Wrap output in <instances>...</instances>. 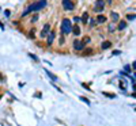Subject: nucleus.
Instances as JSON below:
<instances>
[{
	"mask_svg": "<svg viewBox=\"0 0 136 126\" xmlns=\"http://www.w3.org/2000/svg\"><path fill=\"white\" fill-rule=\"evenodd\" d=\"M83 42H84V45L89 44V42H90V37H84V38H83Z\"/></svg>",
	"mask_w": 136,
	"mask_h": 126,
	"instance_id": "6ab92c4d",
	"label": "nucleus"
},
{
	"mask_svg": "<svg viewBox=\"0 0 136 126\" xmlns=\"http://www.w3.org/2000/svg\"><path fill=\"white\" fill-rule=\"evenodd\" d=\"M133 77H135V79H136V73H133Z\"/></svg>",
	"mask_w": 136,
	"mask_h": 126,
	"instance_id": "7c9ffc66",
	"label": "nucleus"
},
{
	"mask_svg": "<svg viewBox=\"0 0 136 126\" xmlns=\"http://www.w3.org/2000/svg\"><path fill=\"white\" fill-rule=\"evenodd\" d=\"M45 6H46V0H38L37 3H33V4H30V6L27 7V8L23 12H22V16H26V15H29L30 12L38 11V10L44 8Z\"/></svg>",
	"mask_w": 136,
	"mask_h": 126,
	"instance_id": "f257e3e1",
	"label": "nucleus"
},
{
	"mask_svg": "<svg viewBox=\"0 0 136 126\" xmlns=\"http://www.w3.org/2000/svg\"><path fill=\"white\" fill-rule=\"evenodd\" d=\"M132 88H133V92H136V83H132Z\"/></svg>",
	"mask_w": 136,
	"mask_h": 126,
	"instance_id": "393cba45",
	"label": "nucleus"
},
{
	"mask_svg": "<svg viewBox=\"0 0 136 126\" xmlns=\"http://www.w3.org/2000/svg\"><path fill=\"white\" fill-rule=\"evenodd\" d=\"M74 21H75V22H82V18H79V16H75V18H74Z\"/></svg>",
	"mask_w": 136,
	"mask_h": 126,
	"instance_id": "4be33fe9",
	"label": "nucleus"
},
{
	"mask_svg": "<svg viewBox=\"0 0 136 126\" xmlns=\"http://www.w3.org/2000/svg\"><path fill=\"white\" fill-rule=\"evenodd\" d=\"M84 46H86V45H84V42H83V41H75L74 42V49L75 50H83V49H84Z\"/></svg>",
	"mask_w": 136,
	"mask_h": 126,
	"instance_id": "39448f33",
	"label": "nucleus"
},
{
	"mask_svg": "<svg viewBox=\"0 0 136 126\" xmlns=\"http://www.w3.org/2000/svg\"><path fill=\"white\" fill-rule=\"evenodd\" d=\"M1 77H3V76H1V73H0V79H1Z\"/></svg>",
	"mask_w": 136,
	"mask_h": 126,
	"instance_id": "2f4dec72",
	"label": "nucleus"
},
{
	"mask_svg": "<svg viewBox=\"0 0 136 126\" xmlns=\"http://www.w3.org/2000/svg\"><path fill=\"white\" fill-rule=\"evenodd\" d=\"M110 46H112V42H110V41H105L104 44H102V46H101V47H102L104 50H106V49H109Z\"/></svg>",
	"mask_w": 136,
	"mask_h": 126,
	"instance_id": "9d476101",
	"label": "nucleus"
},
{
	"mask_svg": "<svg viewBox=\"0 0 136 126\" xmlns=\"http://www.w3.org/2000/svg\"><path fill=\"white\" fill-rule=\"evenodd\" d=\"M127 19H128V21H133V19H136V15L135 14H129L127 16Z\"/></svg>",
	"mask_w": 136,
	"mask_h": 126,
	"instance_id": "dca6fc26",
	"label": "nucleus"
},
{
	"mask_svg": "<svg viewBox=\"0 0 136 126\" xmlns=\"http://www.w3.org/2000/svg\"><path fill=\"white\" fill-rule=\"evenodd\" d=\"M135 110H136V109H135Z\"/></svg>",
	"mask_w": 136,
	"mask_h": 126,
	"instance_id": "473e14b6",
	"label": "nucleus"
},
{
	"mask_svg": "<svg viewBox=\"0 0 136 126\" xmlns=\"http://www.w3.org/2000/svg\"><path fill=\"white\" fill-rule=\"evenodd\" d=\"M112 54H113V56H118V54H120V50H114Z\"/></svg>",
	"mask_w": 136,
	"mask_h": 126,
	"instance_id": "5701e85b",
	"label": "nucleus"
},
{
	"mask_svg": "<svg viewBox=\"0 0 136 126\" xmlns=\"http://www.w3.org/2000/svg\"><path fill=\"white\" fill-rule=\"evenodd\" d=\"M132 98H135V99H136V92H133V94H132Z\"/></svg>",
	"mask_w": 136,
	"mask_h": 126,
	"instance_id": "cd10ccee",
	"label": "nucleus"
},
{
	"mask_svg": "<svg viewBox=\"0 0 136 126\" xmlns=\"http://www.w3.org/2000/svg\"><path fill=\"white\" fill-rule=\"evenodd\" d=\"M114 30H116V26H114V24H113V23H112V24H109V31H112V33H113Z\"/></svg>",
	"mask_w": 136,
	"mask_h": 126,
	"instance_id": "f3484780",
	"label": "nucleus"
},
{
	"mask_svg": "<svg viewBox=\"0 0 136 126\" xmlns=\"http://www.w3.org/2000/svg\"><path fill=\"white\" fill-rule=\"evenodd\" d=\"M118 19H120V15L116 14V12H112V21L113 22H117Z\"/></svg>",
	"mask_w": 136,
	"mask_h": 126,
	"instance_id": "f8f14e48",
	"label": "nucleus"
},
{
	"mask_svg": "<svg viewBox=\"0 0 136 126\" xmlns=\"http://www.w3.org/2000/svg\"><path fill=\"white\" fill-rule=\"evenodd\" d=\"M82 22H84V23L89 22V12H84V14L82 15Z\"/></svg>",
	"mask_w": 136,
	"mask_h": 126,
	"instance_id": "9b49d317",
	"label": "nucleus"
},
{
	"mask_svg": "<svg viewBox=\"0 0 136 126\" xmlns=\"http://www.w3.org/2000/svg\"><path fill=\"white\" fill-rule=\"evenodd\" d=\"M129 70H131V67H129V65H125V68H124V72H125V73H128Z\"/></svg>",
	"mask_w": 136,
	"mask_h": 126,
	"instance_id": "aec40b11",
	"label": "nucleus"
},
{
	"mask_svg": "<svg viewBox=\"0 0 136 126\" xmlns=\"http://www.w3.org/2000/svg\"><path fill=\"white\" fill-rule=\"evenodd\" d=\"M63 7H64V10H67V11H72V10L75 8L74 3H72L71 0H63Z\"/></svg>",
	"mask_w": 136,
	"mask_h": 126,
	"instance_id": "20e7f679",
	"label": "nucleus"
},
{
	"mask_svg": "<svg viewBox=\"0 0 136 126\" xmlns=\"http://www.w3.org/2000/svg\"><path fill=\"white\" fill-rule=\"evenodd\" d=\"M49 31H50V26L49 24H45L44 26V29H42V31H41V38H45V37H46L48 34H49Z\"/></svg>",
	"mask_w": 136,
	"mask_h": 126,
	"instance_id": "423d86ee",
	"label": "nucleus"
},
{
	"mask_svg": "<svg viewBox=\"0 0 136 126\" xmlns=\"http://www.w3.org/2000/svg\"><path fill=\"white\" fill-rule=\"evenodd\" d=\"M45 72H46V75H48V76H49V77H50V79H52V80H57V76H54L53 73H50L49 70H46V69H45Z\"/></svg>",
	"mask_w": 136,
	"mask_h": 126,
	"instance_id": "4468645a",
	"label": "nucleus"
},
{
	"mask_svg": "<svg viewBox=\"0 0 136 126\" xmlns=\"http://www.w3.org/2000/svg\"><path fill=\"white\" fill-rule=\"evenodd\" d=\"M132 67H133V69H136V61L133 62V64H132Z\"/></svg>",
	"mask_w": 136,
	"mask_h": 126,
	"instance_id": "bb28decb",
	"label": "nucleus"
},
{
	"mask_svg": "<svg viewBox=\"0 0 136 126\" xmlns=\"http://www.w3.org/2000/svg\"><path fill=\"white\" fill-rule=\"evenodd\" d=\"M72 34H75V35H79L80 34V27L78 26V24H75V26L72 27Z\"/></svg>",
	"mask_w": 136,
	"mask_h": 126,
	"instance_id": "6e6552de",
	"label": "nucleus"
},
{
	"mask_svg": "<svg viewBox=\"0 0 136 126\" xmlns=\"http://www.w3.org/2000/svg\"><path fill=\"white\" fill-rule=\"evenodd\" d=\"M106 1H108L109 4H112V1H113V0H106Z\"/></svg>",
	"mask_w": 136,
	"mask_h": 126,
	"instance_id": "c85d7f7f",
	"label": "nucleus"
},
{
	"mask_svg": "<svg viewBox=\"0 0 136 126\" xmlns=\"http://www.w3.org/2000/svg\"><path fill=\"white\" fill-rule=\"evenodd\" d=\"M91 53H93V50H91V49H87L86 52H84V54H86V56H89V54H91Z\"/></svg>",
	"mask_w": 136,
	"mask_h": 126,
	"instance_id": "412c9836",
	"label": "nucleus"
},
{
	"mask_svg": "<svg viewBox=\"0 0 136 126\" xmlns=\"http://www.w3.org/2000/svg\"><path fill=\"white\" fill-rule=\"evenodd\" d=\"M69 33H72L71 21H68V19H63V22H61V34L63 35H68Z\"/></svg>",
	"mask_w": 136,
	"mask_h": 126,
	"instance_id": "f03ea898",
	"label": "nucleus"
},
{
	"mask_svg": "<svg viewBox=\"0 0 136 126\" xmlns=\"http://www.w3.org/2000/svg\"><path fill=\"white\" fill-rule=\"evenodd\" d=\"M87 23H90V26H94V24L97 23V22H95L94 19H89V22H87Z\"/></svg>",
	"mask_w": 136,
	"mask_h": 126,
	"instance_id": "a211bd4d",
	"label": "nucleus"
},
{
	"mask_svg": "<svg viewBox=\"0 0 136 126\" xmlns=\"http://www.w3.org/2000/svg\"><path fill=\"white\" fill-rule=\"evenodd\" d=\"M37 19H38V15H36V16L33 18V19H31V22H36V21H37Z\"/></svg>",
	"mask_w": 136,
	"mask_h": 126,
	"instance_id": "a878e982",
	"label": "nucleus"
},
{
	"mask_svg": "<svg viewBox=\"0 0 136 126\" xmlns=\"http://www.w3.org/2000/svg\"><path fill=\"white\" fill-rule=\"evenodd\" d=\"M80 99H82V100H83V102H86V103H87V104H89V106H90V102H89V100H87V99H86V98H83V96H82V98H80Z\"/></svg>",
	"mask_w": 136,
	"mask_h": 126,
	"instance_id": "b1692460",
	"label": "nucleus"
},
{
	"mask_svg": "<svg viewBox=\"0 0 136 126\" xmlns=\"http://www.w3.org/2000/svg\"><path fill=\"white\" fill-rule=\"evenodd\" d=\"M102 94H104L105 96L110 98V99H114V98H116V94H109V92H102Z\"/></svg>",
	"mask_w": 136,
	"mask_h": 126,
	"instance_id": "2eb2a0df",
	"label": "nucleus"
},
{
	"mask_svg": "<svg viewBox=\"0 0 136 126\" xmlns=\"http://www.w3.org/2000/svg\"><path fill=\"white\" fill-rule=\"evenodd\" d=\"M54 37H56V34H54V31H49V34H48V41H46V44L49 45H52L53 44V39H54Z\"/></svg>",
	"mask_w": 136,
	"mask_h": 126,
	"instance_id": "0eeeda50",
	"label": "nucleus"
},
{
	"mask_svg": "<svg viewBox=\"0 0 136 126\" xmlns=\"http://www.w3.org/2000/svg\"><path fill=\"white\" fill-rule=\"evenodd\" d=\"M0 29H4V26H3V24H1V23H0Z\"/></svg>",
	"mask_w": 136,
	"mask_h": 126,
	"instance_id": "c756f323",
	"label": "nucleus"
},
{
	"mask_svg": "<svg viewBox=\"0 0 136 126\" xmlns=\"http://www.w3.org/2000/svg\"><path fill=\"white\" fill-rule=\"evenodd\" d=\"M106 22V16H104V15H99V16L97 18V23H105Z\"/></svg>",
	"mask_w": 136,
	"mask_h": 126,
	"instance_id": "1a4fd4ad",
	"label": "nucleus"
},
{
	"mask_svg": "<svg viewBox=\"0 0 136 126\" xmlns=\"http://www.w3.org/2000/svg\"><path fill=\"white\" fill-rule=\"evenodd\" d=\"M105 7V1L104 0H97L95 1V7H94V12H101Z\"/></svg>",
	"mask_w": 136,
	"mask_h": 126,
	"instance_id": "7ed1b4c3",
	"label": "nucleus"
},
{
	"mask_svg": "<svg viewBox=\"0 0 136 126\" xmlns=\"http://www.w3.org/2000/svg\"><path fill=\"white\" fill-rule=\"evenodd\" d=\"M125 27H127V22H120V24H118V30H124Z\"/></svg>",
	"mask_w": 136,
	"mask_h": 126,
	"instance_id": "ddd939ff",
	"label": "nucleus"
}]
</instances>
